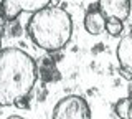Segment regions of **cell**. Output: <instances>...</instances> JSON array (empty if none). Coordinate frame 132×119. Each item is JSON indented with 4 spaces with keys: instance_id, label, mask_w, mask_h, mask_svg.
I'll list each match as a JSON object with an SVG mask.
<instances>
[{
    "instance_id": "6da1fadb",
    "label": "cell",
    "mask_w": 132,
    "mask_h": 119,
    "mask_svg": "<svg viewBox=\"0 0 132 119\" xmlns=\"http://www.w3.org/2000/svg\"><path fill=\"white\" fill-rule=\"evenodd\" d=\"M36 65L20 48L0 50V106L18 104L36 83Z\"/></svg>"
},
{
    "instance_id": "7a4b0ae2",
    "label": "cell",
    "mask_w": 132,
    "mask_h": 119,
    "mask_svg": "<svg viewBox=\"0 0 132 119\" xmlns=\"http://www.w3.org/2000/svg\"><path fill=\"white\" fill-rule=\"evenodd\" d=\"M27 31L36 46L46 51H58L71 38L73 20L64 9L48 5L31 15Z\"/></svg>"
},
{
    "instance_id": "3957f363",
    "label": "cell",
    "mask_w": 132,
    "mask_h": 119,
    "mask_svg": "<svg viewBox=\"0 0 132 119\" xmlns=\"http://www.w3.org/2000/svg\"><path fill=\"white\" fill-rule=\"evenodd\" d=\"M51 119H91V108L82 96L69 94L56 102Z\"/></svg>"
},
{
    "instance_id": "277c9868",
    "label": "cell",
    "mask_w": 132,
    "mask_h": 119,
    "mask_svg": "<svg viewBox=\"0 0 132 119\" xmlns=\"http://www.w3.org/2000/svg\"><path fill=\"white\" fill-rule=\"evenodd\" d=\"M51 0H2L0 13L5 20H15L20 13H35L50 5Z\"/></svg>"
},
{
    "instance_id": "5b68a950",
    "label": "cell",
    "mask_w": 132,
    "mask_h": 119,
    "mask_svg": "<svg viewBox=\"0 0 132 119\" xmlns=\"http://www.w3.org/2000/svg\"><path fill=\"white\" fill-rule=\"evenodd\" d=\"M97 7L106 20L117 18L124 22L130 13V0H97Z\"/></svg>"
},
{
    "instance_id": "8992f818",
    "label": "cell",
    "mask_w": 132,
    "mask_h": 119,
    "mask_svg": "<svg viewBox=\"0 0 132 119\" xmlns=\"http://www.w3.org/2000/svg\"><path fill=\"white\" fill-rule=\"evenodd\" d=\"M116 55H117L119 65H121L122 75L126 78H132V33L126 35L119 42Z\"/></svg>"
},
{
    "instance_id": "52a82bcc",
    "label": "cell",
    "mask_w": 132,
    "mask_h": 119,
    "mask_svg": "<svg viewBox=\"0 0 132 119\" xmlns=\"http://www.w3.org/2000/svg\"><path fill=\"white\" fill-rule=\"evenodd\" d=\"M84 28H86V31H88L89 35H94V36L101 35L102 31L106 30V17L101 13L97 3L96 5H91V9L88 10V13H86Z\"/></svg>"
},
{
    "instance_id": "ba28073f",
    "label": "cell",
    "mask_w": 132,
    "mask_h": 119,
    "mask_svg": "<svg viewBox=\"0 0 132 119\" xmlns=\"http://www.w3.org/2000/svg\"><path fill=\"white\" fill-rule=\"evenodd\" d=\"M130 108H132V99L130 98H122L116 102L114 106V113L119 119H129L130 114Z\"/></svg>"
},
{
    "instance_id": "9c48e42d",
    "label": "cell",
    "mask_w": 132,
    "mask_h": 119,
    "mask_svg": "<svg viewBox=\"0 0 132 119\" xmlns=\"http://www.w3.org/2000/svg\"><path fill=\"white\" fill-rule=\"evenodd\" d=\"M124 30V23L122 20H117V18H109L106 20V31L109 33L111 36H119Z\"/></svg>"
},
{
    "instance_id": "30bf717a",
    "label": "cell",
    "mask_w": 132,
    "mask_h": 119,
    "mask_svg": "<svg viewBox=\"0 0 132 119\" xmlns=\"http://www.w3.org/2000/svg\"><path fill=\"white\" fill-rule=\"evenodd\" d=\"M8 119H25V117H22V116H10Z\"/></svg>"
},
{
    "instance_id": "8fae6325",
    "label": "cell",
    "mask_w": 132,
    "mask_h": 119,
    "mask_svg": "<svg viewBox=\"0 0 132 119\" xmlns=\"http://www.w3.org/2000/svg\"><path fill=\"white\" fill-rule=\"evenodd\" d=\"M129 119H132V108H130V114H129Z\"/></svg>"
}]
</instances>
